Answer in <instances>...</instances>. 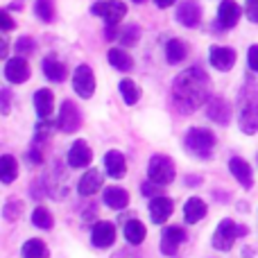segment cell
I'll list each match as a JSON object with an SVG mask.
<instances>
[{
  "instance_id": "4",
  "label": "cell",
  "mask_w": 258,
  "mask_h": 258,
  "mask_svg": "<svg viewBox=\"0 0 258 258\" xmlns=\"http://www.w3.org/2000/svg\"><path fill=\"white\" fill-rule=\"evenodd\" d=\"M247 233H249V229L245 224H236L233 220L224 218L213 233V247L220 251H229L233 247V242H236V238H242Z\"/></svg>"
},
{
  "instance_id": "40",
  "label": "cell",
  "mask_w": 258,
  "mask_h": 258,
  "mask_svg": "<svg viewBox=\"0 0 258 258\" xmlns=\"http://www.w3.org/2000/svg\"><path fill=\"white\" fill-rule=\"evenodd\" d=\"M0 102H3V107H0V111H3V116H7L9 113V102H12V93H9V89H3L0 91Z\"/></svg>"
},
{
  "instance_id": "36",
  "label": "cell",
  "mask_w": 258,
  "mask_h": 258,
  "mask_svg": "<svg viewBox=\"0 0 258 258\" xmlns=\"http://www.w3.org/2000/svg\"><path fill=\"white\" fill-rule=\"evenodd\" d=\"M138 34H141V30H138V25H129V27H127V32L120 36V43H122V45H136Z\"/></svg>"
},
{
  "instance_id": "7",
  "label": "cell",
  "mask_w": 258,
  "mask_h": 258,
  "mask_svg": "<svg viewBox=\"0 0 258 258\" xmlns=\"http://www.w3.org/2000/svg\"><path fill=\"white\" fill-rule=\"evenodd\" d=\"M57 125H59L61 132H66V134L77 132V129L82 127V111H80V107H77L75 102H71V100H63L61 111H59V118H57Z\"/></svg>"
},
{
  "instance_id": "26",
  "label": "cell",
  "mask_w": 258,
  "mask_h": 258,
  "mask_svg": "<svg viewBox=\"0 0 258 258\" xmlns=\"http://www.w3.org/2000/svg\"><path fill=\"white\" fill-rule=\"evenodd\" d=\"M186 54H188V48L183 41H179V39L168 41V45H165V59H168V63H181L186 59Z\"/></svg>"
},
{
  "instance_id": "22",
  "label": "cell",
  "mask_w": 258,
  "mask_h": 258,
  "mask_svg": "<svg viewBox=\"0 0 258 258\" xmlns=\"http://www.w3.org/2000/svg\"><path fill=\"white\" fill-rule=\"evenodd\" d=\"M54 107V98H52V91L50 89H39L34 93V109H36V116L41 120H48L50 113H52Z\"/></svg>"
},
{
  "instance_id": "2",
  "label": "cell",
  "mask_w": 258,
  "mask_h": 258,
  "mask_svg": "<svg viewBox=\"0 0 258 258\" xmlns=\"http://www.w3.org/2000/svg\"><path fill=\"white\" fill-rule=\"evenodd\" d=\"M238 127L245 134L258 132V86L247 84L238 95Z\"/></svg>"
},
{
  "instance_id": "34",
  "label": "cell",
  "mask_w": 258,
  "mask_h": 258,
  "mask_svg": "<svg viewBox=\"0 0 258 258\" xmlns=\"http://www.w3.org/2000/svg\"><path fill=\"white\" fill-rule=\"evenodd\" d=\"M21 215H23V202H18V200H9L7 204H5V209H3V218H5V220L14 222V220H18Z\"/></svg>"
},
{
  "instance_id": "21",
  "label": "cell",
  "mask_w": 258,
  "mask_h": 258,
  "mask_svg": "<svg viewBox=\"0 0 258 258\" xmlns=\"http://www.w3.org/2000/svg\"><path fill=\"white\" fill-rule=\"evenodd\" d=\"M104 168H107L109 177L122 179V177H125V170H127L125 154H122V152H118V150L107 152V156H104Z\"/></svg>"
},
{
  "instance_id": "9",
  "label": "cell",
  "mask_w": 258,
  "mask_h": 258,
  "mask_svg": "<svg viewBox=\"0 0 258 258\" xmlns=\"http://www.w3.org/2000/svg\"><path fill=\"white\" fill-rule=\"evenodd\" d=\"M43 186H45V190H48V195H50V197H54V200H61V197L68 192L66 172H63V168H61L59 163H54V165H52L50 174L43 179Z\"/></svg>"
},
{
  "instance_id": "5",
  "label": "cell",
  "mask_w": 258,
  "mask_h": 258,
  "mask_svg": "<svg viewBox=\"0 0 258 258\" xmlns=\"http://www.w3.org/2000/svg\"><path fill=\"white\" fill-rule=\"evenodd\" d=\"M174 174H177V168H174V161L170 159V156L154 154L150 159V165H147V177H150V181L165 186V183H170L174 179Z\"/></svg>"
},
{
  "instance_id": "23",
  "label": "cell",
  "mask_w": 258,
  "mask_h": 258,
  "mask_svg": "<svg viewBox=\"0 0 258 258\" xmlns=\"http://www.w3.org/2000/svg\"><path fill=\"white\" fill-rule=\"evenodd\" d=\"M206 202L200 200V197H190V200L186 202V206H183V220H186V224H195L200 222V220L206 218Z\"/></svg>"
},
{
  "instance_id": "18",
  "label": "cell",
  "mask_w": 258,
  "mask_h": 258,
  "mask_svg": "<svg viewBox=\"0 0 258 258\" xmlns=\"http://www.w3.org/2000/svg\"><path fill=\"white\" fill-rule=\"evenodd\" d=\"M229 170H231L233 177L242 183V188L254 186V172H251V165L247 163L245 159H240V156H231V159H229Z\"/></svg>"
},
{
  "instance_id": "14",
  "label": "cell",
  "mask_w": 258,
  "mask_h": 258,
  "mask_svg": "<svg viewBox=\"0 0 258 258\" xmlns=\"http://www.w3.org/2000/svg\"><path fill=\"white\" fill-rule=\"evenodd\" d=\"M174 213V204L170 197H163V195H156L152 197L150 202V218L154 224H163L170 215Z\"/></svg>"
},
{
  "instance_id": "16",
  "label": "cell",
  "mask_w": 258,
  "mask_h": 258,
  "mask_svg": "<svg viewBox=\"0 0 258 258\" xmlns=\"http://www.w3.org/2000/svg\"><path fill=\"white\" fill-rule=\"evenodd\" d=\"M91 240L98 249H107L109 245H113L116 240V227L111 222H98L93 224V231H91Z\"/></svg>"
},
{
  "instance_id": "29",
  "label": "cell",
  "mask_w": 258,
  "mask_h": 258,
  "mask_svg": "<svg viewBox=\"0 0 258 258\" xmlns=\"http://www.w3.org/2000/svg\"><path fill=\"white\" fill-rule=\"evenodd\" d=\"M16 177H18V161L12 154H5L3 161H0V179H3V183H12Z\"/></svg>"
},
{
  "instance_id": "31",
  "label": "cell",
  "mask_w": 258,
  "mask_h": 258,
  "mask_svg": "<svg viewBox=\"0 0 258 258\" xmlns=\"http://www.w3.org/2000/svg\"><path fill=\"white\" fill-rule=\"evenodd\" d=\"M118 89H120L122 100H125V104H129V107H134V104L141 100V89H138L132 80H122L120 84H118Z\"/></svg>"
},
{
  "instance_id": "3",
  "label": "cell",
  "mask_w": 258,
  "mask_h": 258,
  "mask_svg": "<svg viewBox=\"0 0 258 258\" xmlns=\"http://www.w3.org/2000/svg\"><path fill=\"white\" fill-rule=\"evenodd\" d=\"M183 147L188 150V154L200 156V159H211L215 147V136L211 129L204 127H192L183 136Z\"/></svg>"
},
{
  "instance_id": "6",
  "label": "cell",
  "mask_w": 258,
  "mask_h": 258,
  "mask_svg": "<svg viewBox=\"0 0 258 258\" xmlns=\"http://www.w3.org/2000/svg\"><path fill=\"white\" fill-rule=\"evenodd\" d=\"M91 12H93L95 16L104 18L107 25H118V23L125 18L127 7L120 0H104V3H95L93 7H91Z\"/></svg>"
},
{
  "instance_id": "24",
  "label": "cell",
  "mask_w": 258,
  "mask_h": 258,
  "mask_svg": "<svg viewBox=\"0 0 258 258\" xmlns=\"http://www.w3.org/2000/svg\"><path fill=\"white\" fill-rule=\"evenodd\" d=\"M102 200H104V204H107L109 209H113V211H120V209H125V206L129 204L127 190H125V188H120V186H109V188H104Z\"/></svg>"
},
{
  "instance_id": "44",
  "label": "cell",
  "mask_w": 258,
  "mask_h": 258,
  "mask_svg": "<svg viewBox=\"0 0 258 258\" xmlns=\"http://www.w3.org/2000/svg\"><path fill=\"white\" fill-rule=\"evenodd\" d=\"M134 3H143V0H134Z\"/></svg>"
},
{
  "instance_id": "27",
  "label": "cell",
  "mask_w": 258,
  "mask_h": 258,
  "mask_svg": "<svg viewBox=\"0 0 258 258\" xmlns=\"http://www.w3.org/2000/svg\"><path fill=\"white\" fill-rule=\"evenodd\" d=\"M48 245H45L43 240H39V238H32V240H27L25 245L21 247V256L23 258H48Z\"/></svg>"
},
{
  "instance_id": "35",
  "label": "cell",
  "mask_w": 258,
  "mask_h": 258,
  "mask_svg": "<svg viewBox=\"0 0 258 258\" xmlns=\"http://www.w3.org/2000/svg\"><path fill=\"white\" fill-rule=\"evenodd\" d=\"M16 52L23 54V57H25V54H32L34 52V41H32L30 36H21V39L16 41Z\"/></svg>"
},
{
  "instance_id": "37",
  "label": "cell",
  "mask_w": 258,
  "mask_h": 258,
  "mask_svg": "<svg viewBox=\"0 0 258 258\" xmlns=\"http://www.w3.org/2000/svg\"><path fill=\"white\" fill-rule=\"evenodd\" d=\"M247 63H249V68L254 73H258V45L254 43L249 50H247Z\"/></svg>"
},
{
  "instance_id": "12",
  "label": "cell",
  "mask_w": 258,
  "mask_h": 258,
  "mask_svg": "<svg viewBox=\"0 0 258 258\" xmlns=\"http://www.w3.org/2000/svg\"><path fill=\"white\" fill-rule=\"evenodd\" d=\"M5 77H7V82H12V84H23V82L30 80V66H27V61L23 59V54H18V57H14V59H7V63H5Z\"/></svg>"
},
{
  "instance_id": "10",
  "label": "cell",
  "mask_w": 258,
  "mask_h": 258,
  "mask_svg": "<svg viewBox=\"0 0 258 258\" xmlns=\"http://www.w3.org/2000/svg\"><path fill=\"white\" fill-rule=\"evenodd\" d=\"M240 14H242V9L236 0H222L220 7H218V21H215V27H218V30H231V27L238 23Z\"/></svg>"
},
{
  "instance_id": "1",
  "label": "cell",
  "mask_w": 258,
  "mask_h": 258,
  "mask_svg": "<svg viewBox=\"0 0 258 258\" xmlns=\"http://www.w3.org/2000/svg\"><path fill=\"white\" fill-rule=\"evenodd\" d=\"M172 100L174 107L181 113H192L204 102L211 100V77L204 68L192 66L186 68L181 75L174 77L172 84Z\"/></svg>"
},
{
  "instance_id": "20",
  "label": "cell",
  "mask_w": 258,
  "mask_h": 258,
  "mask_svg": "<svg viewBox=\"0 0 258 258\" xmlns=\"http://www.w3.org/2000/svg\"><path fill=\"white\" fill-rule=\"evenodd\" d=\"M77 190H80L82 197H91V195H95L98 190H102V172H100V170H95V168H91L89 172L80 179Z\"/></svg>"
},
{
  "instance_id": "13",
  "label": "cell",
  "mask_w": 258,
  "mask_h": 258,
  "mask_svg": "<svg viewBox=\"0 0 258 258\" xmlns=\"http://www.w3.org/2000/svg\"><path fill=\"white\" fill-rule=\"evenodd\" d=\"M177 21L186 27H197L202 21V7L197 0H183L177 9Z\"/></svg>"
},
{
  "instance_id": "25",
  "label": "cell",
  "mask_w": 258,
  "mask_h": 258,
  "mask_svg": "<svg viewBox=\"0 0 258 258\" xmlns=\"http://www.w3.org/2000/svg\"><path fill=\"white\" fill-rule=\"evenodd\" d=\"M43 75L50 82H63L66 80V66L59 61L57 57H45L43 59Z\"/></svg>"
},
{
  "instance_id": "19",
  "label": "cell",
  "mask_w": 258,
  "mask_h": 258,
  "mask_svg": "<svg viewBox=\"0 0 258 258\" xmlns=\"http://www.w3.org/2000/svg\"><path fill=\"white\" fill-rule=\"evenodd\" d=\"M91 159H93V154H91V147L86 145V141H75L68 150V165L71 168H86Z\"/></svg>"
},
{
  "instance_id": "38",
  "label": "cell",
  "mask_w": 258,
  "mask_h": 258,
  "mask_svg": "<svg viewBox=\"0 0 258 258\" xmlns=\"http://www.w3.org/2000/svg\"><path fill=\"white\" fill-rule=\"evenodd\" d=\"M245 14L251 23H258V0H249V3H247Z\"/></svg>"
},
{
  "instance_id": "28",
  "label": "cell",
  "mask_w": 258,
  "mask_h": 258,
  "mask_svg": "<svg viewBox=\"0 0 258 258\" xmlns=\"http://www.w3.org/2000/svg\"><path fill=\"white\" fill-rule=\"evenodd\" d=\"M145 224L141 222V220H127L125 224V238L129 245H141L143 240H145Z\"/></svg>"
},
{
  "instance_id": "8",
  "label": "cell",
  "mask_w": 258,
  "mask_h": 258,
  "mask_svg": "<svg viewBox=\"0 0 258 258\" xmlns=\"http://www.w3.org/2000/svg\"><path fill=\"white\" fill-rule=\"evenodd\" d=\"M73 89L77 91L80 98H91L95 93V75L86 63H80L73 73Z\"/></svg>"
},
{
  "instance_id": "42",
  "label": "cell",
  "mask_w": 258,
  "mask_h": 258,
  "mask_svg": "<svg viewBox=\"0 0 258 258\" xmlns=\"http://www.w3.org/2000/svg\"><path fill=\"white\" fill-rule=\"evenodd\" d=\"M111 258H141V254L134 249H122V251H116Z\"/></svg>"
},
{
  "instance_id": "11",
  "label": "cell",
  "mask_w": 258,
  "mask_h": 258,
  "mask_svg": "<svg viewBox=\"0 0 258 258\" xmlns=\"http://www.w3.org/2000/svg\"><path fill=\"white\" fill-rule=\"evenodd\" d=\"M181 242H186V231L181 227H165L163 236H161V254L174 256Z\"/></svg>"
},
{
  "instance_id": "33",
  "label": "cell",
  "mask_w": 258,
  "mask_h": 258,
  "mask_svg": "<svg viewBox=\"0 0 258 258\" xmlns=\"http://www.w3.org/2000/svg\"><path fill=\"white\" fill-rule=\"evenodd\" d=\"M34 14H36V16H39L43 23H50V21L54 18V3H52V0H36Z\"/></svg>"
},
{
  "instance_id": "30",
  "label": "cell",
  "mask_w": 258,
  "mask_h": 258,
  "mask_svg": "<svg viewBox=\"0 0 258 258\" xmlns=\"http://www.w3.org/2000/svg\"><path fill=\"white\" fill-rule=\"evenodd\" d=\"M107 57H109V63H111L113 68H118V71H132V66H134L132 57L120 48H111Z\"/></svg>"
},
{
  "instance_id": "17",
  "label": "cell",
  "mask_w": 258,
  "mask_h": 258,
  "mask_svg": "<svg viewBox=\"0 0 258 258\" xmlns=\"http://www.w3.org/2000/svg\"><path fill=\"white\" fill-rule=\"evenodd\" d=\"M209 59H211V63H213V66L218 68V71L227 73V71H231L233 63H236V50L213 45V48L209 50Z\"/></svg>"
},
{
  "instance_id": "39",
  "label": "cell",
  "mask_w": 258,
  "mask_h": 258,
  "mask_svg": "<svg viewBox=\"0 0 258 258\" xmlns=\"http://www.w3.org/2000/svg\"><path fill=\"white\" fill-rule=\"evenodd\" d=\"M159 188H161V183L150 181V183H143L141 192H143V197H156V192H159Z\"/></svg>"
},
{
  "instance_id": "41",
  "label": "cell",
  "mask_w": 258,
  "mask_h": 258,
  "mask_svg": "<svg viewBox=\"0 0 258 258\" xmlns=\"http://www.w3.org/2000/svg\"><path fill=\"white\" fill-rule=\"evenodd\" d=\"M0 21H3V30H5V32L14 30V21H12V18H9L7 9H3V12H0Z\"/></svg>"
},
{
  "instance_id": "43",
  "label": "cell",
  "mask_w": 258,
  "mask_h": 258,
  "mask_svg": "<svg viewBox=\"0 0 258 258\" xmlns=\"http://www.w3.org/2000/svg\"><path fill=\"white\" fill-rule=\"evenodd\" d=\"M177 0H154L156 7H170V5H174Z\"/></svg>"
},
{
  "instance_id": "32",
  "label": "cell",
  "mask_w": 258,
  "mask_h": 258,
  "mask_svg": "<svg viewBox=\"0 0 258 258\" xmlns=\"http://www.w3.org/2000/svg\"><path fill=\"white\" fill-rule=\"evenodd\" d=\"M52 222H54L52 213H50L45 206H36V209L32 211V224H34V227L45 229V231H48V229H52Z\"/></svg>"
},
{
  "instance_id": "15",
  "label": "cell",
  "mask_w": 258,
  "mask_h": 258,
  "mask_svg": "<svg viewBox=\"0 0 258 258\" xmlns=\"http://www.w3.org/2000/svg\"><path fill=\"white\" fill-rule=\"evenodd\" d=\"M206 113L218 125H229V120H231V104L224 98H211L209 104H206Z\"/></svg>"
}]
</instances>
